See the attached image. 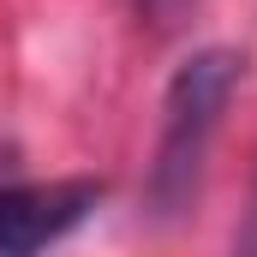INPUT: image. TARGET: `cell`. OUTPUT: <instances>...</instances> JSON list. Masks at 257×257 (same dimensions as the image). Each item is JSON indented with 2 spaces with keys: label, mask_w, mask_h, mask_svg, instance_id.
Listing matches in <instances>:
<instances>
[{
  "label": "cell",
  "mask_w": 257,
  "mask_h": 257,
  "mask_svg": "<svg viewBox=\"0 0 257 257\" xmlns=\"http://www.w3.org/2000/svg\"><path fill=\"white\" fill-rule=\"evenodd\" d=\"M239 78H245L239 48H197L192 60L168 78V96H162V144H156V162H150V209L156 215H180L197 197L209 138L221 126Z\"/></svg>",
  "instance_id": "obj_1"
},
{
  "label": "cell",
  "mask_w": 257,
  "mask_h": 257,
  "mask_svg": "<svg viewBox=\"0 0 257 257\" xmlns=\"http://www.w3.org/2000/svg\"><path fill=\"white\" fill-rule=\"evenodd\" d=\"M102 203L96 180H30L0 186V257H42Z\"/></svg>",
  "instance_id": "obj_2"
},
{
  "label": "cell",
  "mask_w": 257,
  "mask_h": 257,
  "mask_svg": "<svg viewBox=\"0 0 257 257\" xmlns=\"http://www.w3.org/2000/svg\"><path fill=\"white\" fill-rule=\"evenodd\" d=\"M192 6H197V0H132V12H138L150 30H174V24H186Z\"/></svg>",
  "instance_id": "obj_3"
},
{
  "label": "cell",
  "mask_w": 257,
  "mask_h": 257,
  "mask_svg": "<svg viewBox=\"0 0 257 257\" xmlns=\"http://www.w3.org/2000/svg\"><path fill=\"white\" fill-rule=\"evenodd\" d=\"M233 257H257V192H251V209H245V227H239V245Z\"/></svg>",
  "instance_id": "obj_4"
}]
</instances>
